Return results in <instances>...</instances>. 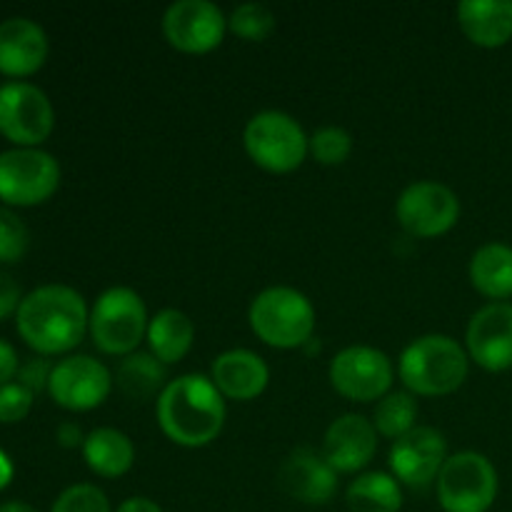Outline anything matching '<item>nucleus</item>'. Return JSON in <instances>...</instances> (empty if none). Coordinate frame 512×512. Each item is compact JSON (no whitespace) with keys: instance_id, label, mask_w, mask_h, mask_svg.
Returning <instances> with one entry per match:
<instances>
[{"instance_id":"f257e3e1","label":"nucleus","mask_w":512,"mask_h":512,"mask_svg":"<svg viewBox=\"0 0 512 512\" xmlns=\"http://www.w3.org/2000/svg\"><path fill=\"white\" fill-rule=\"evenodd\" d=\"M90 310L70 285L50 283L30 290L15 313V328L23 343L43 358L65 355L83 343Z\"/></svg>"},{"instance_id":"f03ea898","label":"nucleus","mask_w":512,"mask_h":512,"mask_svg":"<svg viewBox=\"0 0 512 512\" xmlns=\"http://www.w3.org/2000/svg\"><path fill=\"white\" fill-rule=\"evenodd\" d=\"M155 418L170 443L195 450L218 440L228 408L210 375L185 373L170 380L155 400Z\"/></svg>"},{"instance_id":"7ed1b4c3","label":"nucleus","mask_w":512,"mask_h":512,"mask_svg":"<svg viewBox=\"0 0 512 512\" xmlns=\"http://www.w3.org/2000/svg\"><path fill=\"white\" fill-rule=\"evenodd\" d=\"M470 373V355L455 338L428 333L405 345L398 360V378L415 398H443L463 388Z\"/></svg>"},{"instance_id":"20e7f679","label":"nucleus","mask_w":512,"mask_h":512,"mask_svg":"<svg viewBox=\"0 0 512 512\" xmlns=\"http://www.w3.org/2000/svg\"><path fill=\"white\" fill-rule=\"evenodd\" d=\"M253 333L265 345L278 350L305 348L315 335L313 303L305 293L290 285H270L260 290L248 310Z\"/></svg>"},{"instance_id":"39448f33","label":"nucleus","mask_w":512,"mask_h":512,"mask_svg":"<svg viewBox=\"0 0 512 512\" xmlns=\"http://www.w3.org/2000/svg\"><path fill=\"white\" fill-rule=\"evenodd\" d=\"M148 323V308L140 293L115 285L100 293L90 308L88 335L103 355L125 358L140 348L148 335Z\"/></svg>"},{"instance_id":"423d86ee","label":"nucleus","mask_w":512,"mask_h":512,"mask_svg":"<svg viewBox=\"0 0 512 512\" xmlns=\"http://www.w3.org/2000/svg\"><path fill=\"white\" fill-rule=\"evenodd\" d=\"M303 125L283 110H260L243 130V148L258 168L285 175L298 170L310 153Z\"/></svg>"},{"instance_id":"0eeeda50","label":"nucleus","mask_w":512,"mask_h":512,"mask_svg":"<svg viewBox=\"0 0 512 512\" xmlns=\"http://www.w3.org/2000/svg\"><path fill=\"white\" fill-rule=\"evenodd\" d=\"M435 483L445 512H488L500 488L495 465L475 450L448 455Z\"/></svg>"},{"instance_id":"6e6552de","label":"nucleus","mask_w":512,"mask_h":512,"mask_svg":"<svg viewBox=\"0 0 512 512\" xmlns=\"http://www.w3.org/2000/svg\"><path fill=\"white\" fill-rule=\"evenodd\" d=\"M60 188V163L40 148L0 153V200L8 208H35Z\"/></svg>"},{"instance_id":"1a4fd4ad","label":"nucleus","mask_w":512,"mask_h":512,"mask_svg":"<svg viewBox=\"0 0 512 512\" xmlns=\"http://www.w3.org/2000/svg\"><path fill=\"white\" fill-rule=\"evenodd\" d=\"M395 218L410 238H440L458 225L460 198L438 180H418L400 193Z\"/></svg>"},{"instance_id":"9d476101","label":"nucleus","mask_w":512,"mask_h":512,"mask_svg":"<svg viewBox=\"0 0 512 512\" xmlns=\"http://www.w3.org/2000/svg\"><path fill=\"white\" fill-rule=\"evenodd\" d=\"M53 128V103L38 85L23 80L0 85V135L15 143V148H38Z\"/></svg>"},{"instance_id":"9b49d317","label":"nucleus","mask_w":512,"mask_h":512,"mask_svg":"<svg viewBox=\"0 0 512 512\" xmlns=\"http://www.w3.org/2000/svg\"><path fill=\"white\" fill-rule=\"evenodd\" d=\"M335 393L353 403H373L393 390L395 365L373 345H350L340 350L328 370Z\"/></svg>"},{"instance_id":"f8f14e48","label":"nucleus","mask_w":512,"mask_h":512,"mask_svg":"<svg viewBox=\"0 0 512 512\" xmlns=\"http://www.w3.org/2000/svg\"><path fill=\"white\" fill-rule=\"evenodd\" d=\"M113 373L93 355H68L53 365L48 395L58 408L88 413L100 408L113 393Z\"/></svg>"},{"instance_id":"ddd939ff","label":"nucleus","mask_w":512,"mask_h":512,"mask_svg":"<svg viewBox=\"0 0 512 512\" xmlns=\"http://www.w3.org/2000/svg\"><path fill=\"white\" fill-rule=\"evenodd\" d=\"M228 33V18L210 0H178L163 13V35L175 50L203 55L218 48Z\"/></svg>"},{"instance_id":"4468645a","label":"nucleus","mask_w":512,"mask_h":512,"mask_svg":"<svg viewBox=\"0 0 512 512\" xmlns=\"http://www.w3.org/2000/svg\"><path fill=\"white\" fill-rule=\"evenodd\" d=\"M448 460V440L438 428L418 425L408 435L398 438L390 448V475L400 485L423 490L435 483Z\"/></svg>"},{"instance_id":"2eb2a0df","label":"nucleus","mask_w":512,"mask_h":512,"mask_svg":"<svg viewBox=\"0 0 512 512\" xmlns=\"http://www.w3.org/2000/svg\"><path fill=\"white\" fill-rule=\"evenodd\" d=\"M470 360L488 373L512 368V305L488 303L475 310L465 330Z\"/></svg>"},{"instance_id":"dca6fc26","label":"nucleus","mask_w":512,"mask_h":512,"mask_svg":"<svg viewBox=\"0 0 512 512\" xmlns=\"http://www.w3.org/2000/svg\"><path fill=\"white\" fill-rule=\"evenodd\" d=\"M278 488L305 505H328L338 493V473L308 445L290 450L278 468Z\"/></svg>"},{"instance_id":"f3484780","label":"nucleus","mask_w":512,"mask_h":512,"mask_svg":"<svg viewBox=\"0 0 512 512\" xmlns=\"http://www.w3.org/2000/svg\"><path fill=\"white\" fill-rule=\"evenodd\" d=\"M323 458L338 475H355L373 463L378 453V430L363 415H340L328 425L320 448Z\"/></svg>"},{"instance_id":"a211bd4d","label":"nucleus","mask_w":512,"mask_h":512,"mask_svg":"<svg viewBox=\"0 0 512 512\" xmlns=\"http://www.w3.org/2000/svg\"><path fill=\"white\" fill-rule=\"evenodd\" d=\"M50 43L35 20L15 15L0 23V75L28 78L45 65Z\"/></svg>"},{"instance_id":"6ab92c4d","label":"nucleus","mask_w":512,"mask_h":512,"mask_svg":"<svg viewBox=\"0 0 512 512\" xmlns=\"http://www.w3.org/2000/svg\"><path fill=\"white\" fill-rule=\"evenodd\" d=\"M210 380L225 400L250 403L260 398L270 383V368L258 353L248 348H233L220 353L210 365Z\"/></svg>"},{"instance_id":"aec40b11","label":"nucleus","mask_w":512,"mask_h":512,"mask_svg":"<svg viewBox=\"0 0 512 512\" xmlns=\"http://www.w3.org/2000/svg\"><path fill=\"white\" fill-rule=\"evenodd\" d=\"M458 25L478 48H503L512 38V0H463Z\"/></svg>"},{"instance_id":"412c9836","label":"nucleus","mask_w":512,"mask_h":512,"mask_svg":"<svg viewBox=\"0 0 512 512\" xmlns=\"http://www.w3.org/2000/svg\"><path fill=\"white\" fill-rule=\"evenodd\" d=\"M115 385L120 393L130 400H158L160 393L168 388V365L160 363L150 350H135L118 360L113 373Z\"/></svg>"},{"instance_id":"4be33fe9","label":"nucleus","mask_w":512,"mask_h":512,"mask_svg":"<svg viewBox=\"0 0 512 512\" xmlns=\"http://www.w3.org/2000/svg\"><path fill=\"white\" fill-rule=\"evenodd\" d=\"M85 465L98 478L115 480L130 473L135 463V445L123 430L118 428H95L90 430L83 443Z\"/></svg>"},{"instance_id":"5701e85b","label":"nucleus","mask_w":512,"mask_h":512,"mask_svg":"<svg viewBox=\"0 0 512 512\" xmlns=\"http://www.w3.org/2000/svg\"><path fill=\"white\" fill-rule=\"evenodd\" d=\"M470 283L493 303L512 298V248L505 243H485L470 258Z\"/></svg>"},{"instance_id":"b1692460","label":"nucleus","mask_w":512,"mask_h":512,"mask_svg":"<svg viewBox=\"0 0 512 512\" xmlns=\"http://www.w3.org/2000/svg\"><path fill=\"white\" fill-rule=\"evenodd\" d=\"M148 350L165 365H175L190 353L195 343V325L178 308H163L148 323Z\"/></svg>"},{"instance_id":"393cba45","label":"nucleus","mask_w":512,"mask_h":512,"mask_svg":"<svg viewBox=\"0 0 512 512\" xmlns=\"http://www.w3.org/2000/svg\"><path fill=\"white\" fill-rule=\"evenodd\" d=\"M350 512H400L403 508V485L383 470L360 473L345 490Z\"/></svg>"},{"instance_id":"a878e982","label":"nucleus","mask_w":512,"mask_h":512,"mask_svg":"<svg viewBox=\"0 0 512 512\" xmlns=\"http://www.w3.org/2000/svg\"><path fill=\"white\" fill-rule=\"evenodd\" d=\"M373 428L388 440H398L418 428V398L408 390H390L373 410Z\"/></svg>"},{"instance_id":"bb28decb","label":"nucleus","mask_w":512,"mask_h":512,"mask_svg":"<svg viewBox=\"0 0 512 512\" xmlns=\"http://www.w3.org/2000/svg\"><path fill=\"white\" fill-rule=\"evenodd\" d=\"M278 18H275L273 10L265 3L258 0H250V3H240L238 8H233V13L228 15V30L233 35H238L240 40H248V43H260V40H268L273 35Z\"/></svg>"},{"instance_id":"cd10ccee","label":"nucleus","mask_w":512,"mask_h":512,"mask_svg":"<svg viewBox=\"0 0 512 512\" xmlns=\"http://www.w3.org/2000/svg\"><path fill=\"white\" fill-rule=\"evenodd\" d=\"M310 155L320 165H343L353 155V135L338 125H325L310 135Z\"/></svg>"},{"instance_id":"c85d7f7f","label":"nucleus","mask_w":512,"mask_h":512,"mask_svg":"<svg viewBox=\"0 0 512 512\" xmlns=\"http://www.w3.org/2000/svg\"><path fill=\"white\" fill-rule=\"evenodd\" d=\"M30 248V230L18 213L0 205V263H20Z\"/></svg>"},{"instance_id":"c756f323","label":"nucleus","mask_w":512,"mask_h":512,"mask_svg":"<svg viewBox=\"0 0 512 512\" xmlns=\"http://www.w3.org/2000/svg\"><path fill=\"white\" fill-rule=\"evenodd\" d=\"M50 512H113V508H110L108 495L98 485L78 483L65 488L55 498Z\"/></svg>"},{"instance_id":"7c9ffc66","label":"nucleus","mask_w":512,"mask_h":512,"mask_svg":"<svg viewBox=\"0 0 512 512\" xmlns=\"http://www.w3.org/2000/svg\"><path fill=\"white\" fill-rule=\"evenodd\" d=\"M33 400L35 395L28 388H23L18 380L3 385L0 388V423L13 425L28 418V413L33 410Z\"/></svg>"},{"instance_id":"2f4dec72","label":"nucleus","mask_w":512,"mask_h":512,"mask_svg":"<svg viewBox=\"0 0 512 512\" xmlns=\"http://www.w3.org/2000/svg\"><path fill=\"white\" fill-rule=\"evenodd\" d=\"M50 373H53V365L48 363V358H43V355H35V358L25 360V363L20 365L18 383L35 395V393H40V390H48Z\"/></svg>"},{"instance_id":"473e14b6","label":"nucleus","mask_w":512,"mask_h":512,"mask_svg":"<svg viewBox=\"0 0 512 512\" xmlns=\"http://www.w3.org/2000/svg\"><path fill=\"white\" fill-rule=\"evenodd\" d=\"M23 290H20L18 280L13 275L3 273L0 270V320L10 318V315L18 313L20 303H23Z\"/></svg>"},{"instance_id":"72a5a7b5","label":"nucleus","mask_w":512,"mask_h":512,"mask_svg":"<svg viewBox=\"0 0 512 512\" xmlns=\"http://www.w3.org/2000/svg\"><path fill=\"white\" fill-rule=\"evenodd\" d=\"M18 370H20L18 353H15V348L8 343V340L0 338V388L13 383V380L18 378Z\"/></svg>"},{"instance_id":"f704fd0d","label":"nucleus","mask_w":512,"mask_h":512,"mask_svg":"<svg viewBox=\"0 0 512 512\" xmlns=\"http://www.w3.org/2000/svg\"><path fill=\"white\" fill-rule=\"evenodd\" d=\"M85 438H88V435H85L83 428H80L78 423H73V420H65V423H60L58 430H55V440H58L60 448L65 450H83Z\"/></svg>"},{"instance_id":"c9c22d12","label":"nucleus","mask_w":512,"mask_h":512,"mask_svg":"<svg viewBox=\"0 0 512 512\" xmlns=\"http://www.w3.org/2000/svg\"><path fill=\"white\" fill-rule=\"evenodd\" d=\"M115 512H165L155 500L145 498V495H135V498L123 500Z\"/></svg>"},{"instance_id":"e433bc0d","label":"nucleus","mask_w":512,"mask_h":512,"mask_svg":"<svg viewBox=\"0 0 512 512\" xmlns=\"http://www.w3.org/2000/svg\"><path fill=\"white\" fill-rule=\"evenodd\" d=\"M13 475H15L13 460L8 458V453L0 450V490H5L10 483H13Z\"/></svg>"},{"instance_id":"4c0bfd02","label":"nucleus","mask_w":512,"mask_h":512,"mask_svg":"<svg viewBox=\"0 0 512 512\" xmlns=\"http://www.w3.org/2000/svg\"><path fill=\"white\" fill-rule=\"evenodd\" d=\"M0 512H38L33 505L23 503V500H8V503L0 505Z\"/></svg>"}]
</instances>
